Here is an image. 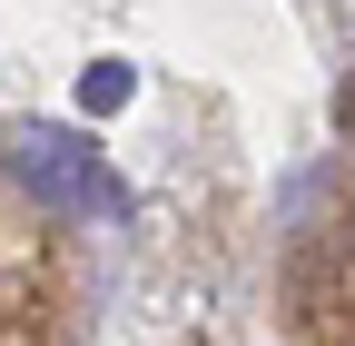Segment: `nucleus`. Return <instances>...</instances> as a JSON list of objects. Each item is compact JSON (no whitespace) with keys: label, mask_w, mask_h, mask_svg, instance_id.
<instances>
[{"label":"nucleus","mask_w":355,"mask_h":346,"mask_svg":"<svg viewBox=\"0 0 355 346\" xmlns=\"http://www.w3.org/2000/svg\"><path fill=\"white\" fill-rule=\"evenodd\" d=\"M128 99H139V69L128 60H89L79 69V109H128Z\"/></svg>","instance_id":"nucleus-2"},{"label":"nucleus","mask_w":355,"mask_h":346,"mask_svg":"<svg viewBox=\"0 0 355 346\" xmlns=\"http://www.w3.org/2000/svg\"><path fill=\"white\" fill-rule=\"evenodd\" d=\"M20 168V188L40 208H60V218H128V188H119V168L79 139V129H30V139L10 149Z\"/></svg>","instance_id":"nucleus-1"}]
</instances>
